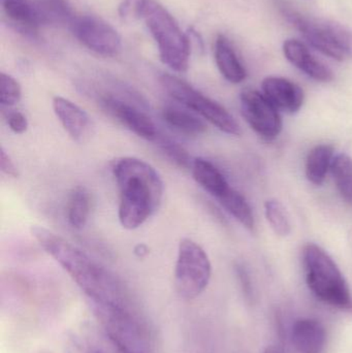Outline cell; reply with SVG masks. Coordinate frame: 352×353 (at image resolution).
<instances>
[{"instance_id": "cell-1", "label": "cell", "mask_w": 352, "mask_h": 353, "mask_svg": "<svg viewBox=\"0 0 352 353\" xmlns=\"http://www.w3.org/2000/svg\"><path fill=\"white\" fill-rule=\"evenodd\" d=\"M31 234L90 299L91 304L132 307L121 281L84 251L41 226H32Z\"/></svg>"}, {"instance_id": "cell-2", "label": "cell", "mask_w": 352, "mask_h": 353, "mask_svg": "<svg viewBox=\"0 0 352 353\" xmlns=\"http://www.w3.org/2000/svg\"><path fill=\"white\" fill-rule=\"evenodd\" d=\"M113 175L119 189L120 224L126 230H136L161 207L163 180L152 165L136 157L118 159Z\"/></svg>"}, {"instance_id": "cell-3", "label": "cell", "mask_w": 352, "mask_h": 353, "mask_svg": "<svg viewBox=\"0 0 352 353\" xmlns=\"http://www.w3.org/2000/svg\"><path fill=\"white\" fill-rule=\"evenodd\" d=\"M303 265L306 282L315 298L352 314L351 288L332 257L318 245L308 244L303 249Z\"/></svg>"}, {"instance_id": "cell-4", "label": "cell", "mask_w": 352, "mask_h": 353, "mask_svg": "<svg viewBox=\"0 0 352 353\" xmlns=\"http://www.w3.org/2000/svg\"><path fill=\"white\" fill-rule=\"evenodd\" d=\"M142 19L156 43L161 61L174 72H186L191 43L176 19L156 0H146Z\"/></svg>"}, {"instance_id": "cell-5", "label": "cell", "mask_w": 352, "mask_h": 353, "mask_svg": "<svg viewBox=\"0 0 352 353\" xmlns=\"http://www.w3.org/2000/svg\"><path fill=\"white\" fill-rule=\"evenodd\" d=\"M92 309L105 339L116 352L151 353L148 331L132 307L92 305Z\"/></svg>"}, {"instance_id": "cell-6", "label": "cell", "mask_w": 352, "mask_h": 353, "mask_svg": "<svg viewBox=\"0 0 352 353\" xmlns=\"http://www.w3.org/2000/svg\"><path fill=\"white\" fill-rule=\"evenodd\" d=\"M161 84L172 99L210 122L220 132L229 136H241L239 122L223 105L203 94L185 81L172 74H163Z\"/></svg>"}, {"instance_id": "cell-7", "label": "cell", "mask_w": 352, "mask_h": 353, "mask_svg": "<svg viewBox=\"0 0 352 353\" xmlns=\"http://www.w3.org/2000/svg\"><path fill=\"white\" fill-rule=\"evenodd\" d=\"M211 275L212 265L203 247L191 239L181 240L175 267L178 294L186 300L196 299L208 288Z\"/></svg>"}, {"instance_id": "cell-8", "label": "cell", "mask_w": 352, "mask_h": 353, "mask_svg": "<svg viewBox=\"0 0 352 353\" xmlns=\"http://www.w3.org/2000/svg\"><path fill=\"white\" fill-rule=\"evenodd\" d=\"M287 17L304 39L324 55L337 61H344L351 56V41L342 29L335 25L309 20L293 12H287Z\"/></svg>"}, {"instance_id": "cell-9", "label": "cell", "mask_w": 352, "mask_h": 353, "mask_svg": "<svg viewBox=\"0 0 352 353\" xmlns=\"http://www.w3.org/2000/svg\"><path fill=\"white\" fill-rule=\"evenodd\" d=\"M241 112L250 128L262 139L272 141L282 130V119L278 109L266 95L254 89H244L240 95Z\"/></svg>"}, {"instance_id": "cell-10", "label": "cell", "mask_w": 352, "mask_h": 353, "mask_svg": "<svg viewBox=\"0 0 352 353\" xmlns=\"http://www.w3.org/2000/svg\"><path fill=\"white\" fill-rule=\"evenodd\" d=\"M72 29L83 46L99 55L113 57L121 51V37L103 19L95 16L79 17L72 21Z\"/></svg>"}, {"instance_id": "cell-11", "label": "cell", "mask_w": 352, "mask_h": 353, "mask_svg": "<svg viewBox=\"0 0 352 353\" xmlns=\"http://www.w3.org/2000/svg\"><path fill=\"white\" fill-rule=\"evenodd\" d=\"M101 105L112 117L117 119L138 138L148 142H155L158 138V130L154 122L138 105L109 94L101 97Z\"/></svg>"}, {"instance_id": "cell-12", "label": "cell", "mask_w": 352, "mask_h": 353, "mask_svg": "<svg viewBox=\"0 0 352 353\" xmlns=\"http://www.w3.org/2000/svg\"><path fill=\"white\" fill-rule=\"evenodd\" d=\"M262 87L267 99L281 111L296 113L303 105V89L287 79L268 77L262 81Z\"/></svg>"}, {"instance_id": "cell-13", "label": "cell", "mask_w": 352, "mask_h": 353, "mask_svg": "<svg viewBox=\"0 0 352 353\" xmlns=\"http://www.w3.org/2000/svg\"><path fill=\"white\" fill-rule=\"evenodd\" d=\"M283 53L296 68L305 72L318 82H330L334 79L332 70L314 58L308 48L297 39H287L283 43Z\"/></svg>"}, {"instance_id": "cell-14", "label": "cell", "mask_w": 352, "mask_h": 353, "mask_svg": "<svg viewBox=\"0 0 352 353\" xmlns=\"http://www.w3.org/2000/svg\"><path fill=\"white\" fill-rule=\"evenodd\" d=\"M52 107L68 136L76 142L84 140L90 128L88 114L70 99L62 97H54Z\"/></svg>"}, {"instance_id": "cell-15", "label": "cell", "mask_w": 352, "mask_h": 353, "mask_svg": "<svg viewBox=\"0 0 352 353\" xmlns=\"http://www.w3.org/2000/svg\"><path fill=\"white\" fill-rule=\"evenodd\" d=\"M291 337L299 353H322L326 347V329L316 319H297L291 327Z\"/></svg>"}, {"instance_id": "cell-16", "label": "cell", "mask_w": 352, "mask_h": 353, "mask_svg": "<svg viewBox=\"0 0 352 353\" xmlns=\"http://www.w3.org/2000/svg\"><path fill=\"white\" fill-rule=\"evenodd\" d=\"M214 57L217 68L225 80L233 84H240L245 80L247 77L245 68L225 35L219 34L215 41Z\"/></svg>"}, {"instance_id": "cell-17", "label": "cell", "mask_w": 352, "mask_h": 353, "mask_svg": "<svg viewBox=\"0 0 352 353\" xmlns=\"http://www.w3.org/2000/svg\"><path fill=\"white\" fill-rule=\"evenodd\" d=\"M4 12L14 24L25 31L33 32L48 22L41 6H33L27 0H2Z\"/></svg>"}, {"instance_id": "cell-18", "label": "cell", "mask_w": 352, "mask_h": 353, "mask_svg": "<svg viewBox=\"0 0 352 353\" xmlns=\"http://www.w3.org/2000/svg\"><path fill=\"white\" fill-rule=\"evenodd\" d=\"M191 172L196 182L216 199H219L231 187L220 170L202 157L192 161Z\"/></svg>"}, {"instance_id": "cell-19", "label": "cell", "mask_w": 352, "mask_h": 353, "mask_svg": "<svg viewBox=\"0 0 352 353\" xmlns=\"http://www.w3.org/2000/svg\"><path fill=\"white\" fill-rule=\"evenodd\" d=\"M163 118L167 125L181 134L198 137L207 132V124L198 115L176 107H165Z\"/></svg>"}, {"instance_id": "cell-20", "label": "cell", "mask_w": 352, "mask_h": 353, "mask_svg": "<svg viewBox=\"0 0 352 353\" xmlns=\"http://www.w3.org/2000/svg\"><path fill=\"white\" fill-rule=\"evenodd\" d=\"M334 159V148L331 145H318L314 147L306 159V176L312 184L322 185L326 180Z\"/></svg>"}, {"instance_id": "cell-21", "label": "cell", "mask_w": 352, "mask_h": 353, "mask_svg": "<svg viewBox=\"0 0 352 353\" xmlns=\"http://www.w3.org/2000/svg\"><path fill=\"white\" fill-rule=\"evenodd\" d=\"M91 210V196L85 187L72 189L66 205L68 223L76 230H82L88 222Z\"/></svg>"}, {"instance_id": "cell-22", "label": "cell", "mask_w": 352, "mask_h": 353, "mask_svg": "<svg viewBox=\"0 0 352 353\" xmlns=\"http://www.w3.org/2000/svg\"><path fill=\"white\" fill-rule=\"evenodd\" d=\"M217 199L220 205L242 225L245 226L248 230H253L256 226L253 212L245 197L239 191L229 187L227 192L223 193Z\"/></svg>"}, {"instance_id": "cell-23", "label": "cell", "mask_w": 352, "mask_h": 353, "mask_svg": "<svg viewBox=\"0 0 352 353\" xmlns=\"http://www.w3.org/2000/svg\"><path fill=\"white\" fill-rule=\"evenodd\" d=\"M335 185L341 197L352 205V159L345 153L334 157L331 165Z\"/></svg>"}, {"instance_id": "cell-24", "label": "cell", "mask_w": 352, "mask_h": 353, "mask_svg": "<svg viewBox=\"0 0 352 353\" xmlns=\"http://www.w3.org/2000/svg\"><path fill=\"white\" fill-rule=\"evenodd\" d=\"M265 213L273 232L279 236H287L291 232V220L284 205L277 199H269L265 203Z\"/></svg>"}, {"instance_id": "cell-25", "label": "cell", "mask_w": 352, "mask_h": 353, "mask_svg": "<svg viewBox=\"0 0 352 353\" xmlns=\"http://www.w3.org/2000/svg\"><path fill=\"white\" fill-rule=\"evenodd\" d=\"M155 143H157L165 157L171 159L178 167L185 168V169L191 168V157L181 145L178 144L172 139L163 136H158Z\"/></svg>"}, {"instance_id": "cell-26", "label": "cell", "mask_w": 352, "mask_h": 353, "mask_svg": "<svg viewBox=\"0 0 352 353\" xmlns=\"http://www.w3.org/2000/svg\"><path fill=\"white\" fill-rule=\"evenodd\" d=\"M22 97L20 83L10 76L1 72L0 74V103L2 107L12 108L16 105Z\"/></svg>"}, {"instance_id": "cell-27", "label": "cell", "mask_w": 352, "mask_h": 353, "mask_svg": "<svg viewBox=\"0 0 352 353\" xmlns=\"http://www.w3.org/2000/svg\"><path fill=\"white\" fill-rule=\"evenodd\" d=\"M146 0H122L119 6V14L123 20L134 21L142 19Z\"/></svg>"}, {"instance_id": "cell-28", "label": "cell", "mask_w": 352, "mask_h": 353, "mask_svg": "<svg viewBox=\"0 0 352 353\" xmlns=\"http://www.w3.org/2000/svg\"><path fill=\"white\" fill-rule=\"evenodd\" d=\"M109 343V342H107ZM110 350L97 345L94 342L89 341L88 339H81L76 338L70 344V353H117L109 343Z\"/></svg>"}, {"instance_id": "cell-29", "label": "cell", "mask_w": 352, "mask_h": 353, "mask_svg": "<svg viewBox=\"0 0 352 353\" xmlns=\"http://www.w3.org/2000/svg\"><path fill=\"white\" fill-rule=\"evenodd\" d=\"M6 123L10 130L16 134H23L28 130V119L20 111L8 112L6 114Z\"/></svg>"}, {"instance_id": "cell-30", "label": "cell", "mask_w": 352, "mask_h": 353, "mask_svg": "<svg viewBox=\"0 0 352 353\" xmlns=\"http://www.w3.org/2000/svg\"><path fill=\"white\" fill-rule=\"evenodd\" d=\"M236 273H237L238 279L241 283L244 296L249 302H251L252 299H253V288H252L251 281H250L247 271L243 265H236Z\"/></svg>"}, {"instance_id": "cell-31", "label": "cell", "mask_w": 352, "mask_h": 353, "mask_svg": "<svg viewBox=\"0 0 352 353\" xmlns=\"http://www.w3.org/2000/svg\"><path fill=\"white\" fill-rule=\"evenodd\" d=\"M0 168H1V172L4 175L12 176V178H18V168L16 167L12 157L2 146L0 149Z\"/></svg>"}, {"instance_id": "cell-32", "label": "cell", "mask_w": 352, "mask_h": 353, "mask_svg": "<svg viewBox=\"0 0 352 353\" xmlns=\"http://www.w3.org/2000/svg\"><path fill=\"white\" fill-rule=\"evenodd\" d=\"M148 248H147L146 245L144 244H138L136 245V248H134V253H136V256L138 257H144L148 254Z\"/></svg>"}, {"instance_id": "cell-33", "label": "cell", "mask_w": 352, "mask_h": 353, "mask_svg": "<svg viewBox=\"0 0 352 353\" xmlns=\"http://www.w3.org/2000/svg\"><path fill=\"white\" fill-rule=\"evenodd\" d=\"M264 353H283V350L279 345H270L266 348Z\"/></svg>"}]
</instances>
